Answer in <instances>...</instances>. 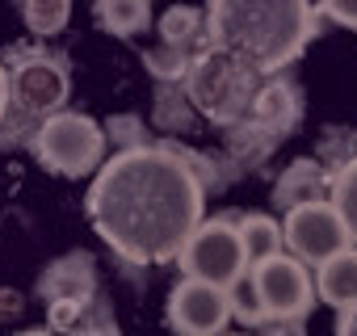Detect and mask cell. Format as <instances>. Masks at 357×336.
Segmentation results:
<instances>
[{
	"label": "cell",
	"instance_id": "1",
	"mask_svg": "<svg viewBox=\"0 0 357 336\" xmlns=\"http://www.w3.org/2000/svg\"><path fill=\"white\" fill-rule=\"evenodd\" d=\"M206 185L176 143H143L109 155L89 185L84 211L93 231L130 265L181 257L202 223Z\"/></svg>",
	"mask_w": 357,
	"mask_h": 336
},
{
	"label": "cell",
	"instance_id": "23",
	"mask_svg": "<svg viewBox=\"0 0 357 336\" xmlns=\"http://www.w3.org/2000/svg\"><path fill=\"white\" fill-rule=\"evenodd\" d=\"M105 135L118 139L122 151H126V147H143V143H151L143 118H135V114H114V118H105Z\"/></svg>",
	"mask_w": 357,
	"mask_h": 336
},
{
	"label": "cell",
	"instance_id": "14",
	"mask_svg": "<svg viewBox=\"0 0 357 336\" xmlns=\"http://www.w3.org/2000/svg\"><path fill=\"white\" fill-rule=\"evenodd\" d=\"M278 143H282V135H273L269 126L244 118V122L227 126V135H223V155L236 164V173H248V168H261V164L278 151Z\"/></svg>",
	"mask_w": 357,
	"mask_h": 336
},
{
	"label": "cell",
	"instance_id": "6",
	"mask_svg": "<svg viewBox=\"0 0 357 336\" xmlns=\"http://www.w3.org/2000/svg\"><path fill=\"white\" fill-rule=\"evenodd\" d=\"M248 294H252L257 323H294V319L311 315V307L319 298L307 265L298 257H286V252L248 269Z\"/></svg>",
	"mask_w": 357,
	"mask_h": 336
},
{
	"label": "cell",
	"instance_id": "19",
	"mask_svg": "<svg viewBox=\"0 0 357 336\" xmlns=\"http://www.w3.org/2000/svg\"><path fill=\"white\" fill-rule=\"evenodd\" d=\"M22 17L34 38H55L72 22V0H22Z\"/></svg>",
	"mask_w": 357,
	"mask_h": 336
},
{
	"label": "cell",
	"instance_id": "26",
	"mask_svg": "<svg viewBox=\"0 0 357 336\" xmlns=\"http://www.w3.org/2000/svg\"><path fill=\"white\" fill-rule=\"evenodd\" d=\"M336 336H357V307L340 311V323H336Z\"/></svg>",
	"mask_w": 357,
	"mask_h": 336
},
{
	"label": "cell",
	"instance_id": "20",
	"mask_svg": "<svg viewBox=\"0 0 357 336\" xmlns=\"http://www.w3.org/2000/svg\"><path fill=\"white\" fill-rule=\"evenodd\" d=\"M194 118H198V109L190 105L185 89H181V93H172V84H160V89H155V126H160V130L185 135V130L194 126Z\"/></svg>",
	"mask_w": 357,
	"mask_h": 336
},
{
	"label": "cell",
	"instance_id": "22",
	"mask_svg": "<svg viewBox=\"0 0 357 336\" xmlns=\"http://www.w3.org/2000/svg\"><path fill=\"white\" fill-rule=\"evenodd\" d=\"M353 155H357V130H328V135H324V143H319V155H315V160L328 168L332 177H336Z\"/></svg>",
	"mask_w": 357,
	"mask_h": 336
},
{
	"label": "cell",
	"instance_id": "5",
	"mask_svg": "<svg viewBox=\"0 0 357 336\" xmlns=\"http://www.w3.org/2000/svg\"><path fill=\"white\" fill-rule=\"evenodd\" d=\"M105 143H109V135L97 118L76 114V109H59L34 130L30 151L47 173L76 181V177H89L105 164Z\"/></svg>",
	"mask_w": 357,
	"mask_h": 336
},
{
	"label": "cell",
	"instance_id": "21",
	"mask_svg": "<svg viewBox=\"0 0 357 336\" xmlns=\"http://www.w3.org/2000/svg\"><path fill=\"white\" fill-rule=\"evenodd\" d=\"M328 202L336 206V215H340V223H344V231H349V244L357 248V155L332 177Z\"/></svg>",
	"mask_w": 357,
	"mask_h": 336
},
{
	"label": "cell",
	"instance_id": "7",
	"mask_svg": "<svg viewBox=\"0 0 357 336\" xmlns=\"http://www.w3.org/2000/svg\"><path fill=\"white\" fill-rule=\"evenodd\" d=\"M176 261H181V269L190 277H206V282H215L223 290H236L248 277L244 236H240V227L231 219H202Z\"/></svg>",
	"mask_w": 357,
	"mask_h": 336
},
{
	"label": "cell",
	"instance_id": "28",
	"mask_svg": "<svg viewBox=\"0 0 357 336\" xmlns=\"http://www.w3.org/2000/svg\"><path fill=\"white\" fill-rule=\"evenodd\" d=\"M17 336H55V332H51V328H47V332H43V328H30V332H17Z\"/></svg>",
	"mask_w": 357,
	"mask_h": 336
},
{
	"label": "cell",
	"instance_id": "29",
	"mask_svg": "<svg viewBox=\"0 0 357 336\" xmlns=\"http://www.w3.org/2000/svg\"><path fill=\"white\" fill-rule=\"evenodd\" d=\"M219 336H252V332H236V328H223Z\"/></svg>",
	"mask_w": 357,
	"mask_h": 336
},
{
	"label": "cell",
	"instance_id": "2",
	"mask_svg": "<svg viewBox=\"0 0 357 336\" xmlns=\"http://www.w3.org/2000/svg\"><path fill=\"white\" fill-rule=\"evenodd\" d=\"M206 38L273 76L315 38V0H206Z\"/></svg>",
	"mask_w": 357,
	"mask_h": 336
},
{
	"label": "cell",
	"instance_id": "11",
	"mask_svg": "<svg viewBox=\"0 0 357 336\" xmlns=\"http://www.w3.org/2000/svg\"><path fill=\"white\" fill-rule=\"evenodd\" d=\"M47 323L55 336H118L114 307L97 290L89 298H68V303H47Z\"/></svg>",
	"mask_w": 357,
	"mask_h": 336
},
{
	"label": "cell",
	"instance_id": "25",
	"mask_svg": "<svg viewBox=\"0 0 357 336\" xmlns=\"http://www.w3.org/2000/svg\"><path fill=\"white\" fill-rule=\"evenodd\" d=\"M9 101H13V93H9V68H5V59H0V126H5V118H9Z\"/></svg>",
	"mask_w": 357,
	"mask_h": 336
},
{
	"label": "cell",
	"instance_id": "27",
	"mask_svg": "<svg viewBox=\"0 0 357 336\" xmlns=\"http://www.w3.org/2000/svg\"><path fill=\"white\" fill-rule=\"evenodd\" d=\"M269 336H298V328L294 323H278V328H269Z\"/></svg>",
	"mask_w": 357,
	"mask_h": 336
},
{
	"label": "cell",
	"instance_id": "16",
	"mask_svg": "<svg viewBox=\"0 0 357 336\" xmlns=\"http://www.w3.org/2000/svg\"><path fill=\"white\" fill-rule=\"evenodd\" d=\"M155 30H160V47H168V51H181V55H198L211 38H206V9H194V5H172L160 22H155Z\"/></svg>",
	"mask_w": 357,
	"mask_h": 336
},
{
	"label": "cell",
	"instance_id": "9",
	"mask_svg": "<svg viewBox=\"0 0 357 336\" xmlns=\"http://www.w3.org/2000/svg\"><path fill=\"white\" fill-rule=\"evenodd\" d=\"M282 236H286L290 257H298L303 265H324L328 257L349 248V231H344V223H340L332 202H311V206L286 211Z\"/></svg>",
	"mask_w": 357,
	"mask_h": 336
},
{
	"label": "cell",
	"instance_id": "8",
	"mask_svg": "<svg viewBox=\"0 0 357 336\" xmlns=\"http://www.w3.org/2000/svg\"><path fill=\"white\" fill-rule=\"evenodd\" d=\"M236 303L231 290L206 282V277H181L168 290V328L176 336H219L231 319Z\"/></svg>",
	"mask_w": 357,
	"mask_h": 336
},
{
	"label": "cell",
	"instance_id": "12",
	"mask_svg": "<svg viewBox=\"0 0 357 336\" xmlns=\"http://www.w3.org/2000/svg\"><path fill=\"white\" fill-rule=\"evenodd\" d=\"M89 294H97V261L84 248L51 261L38 277V298L43 303H68V298H89Z\"/></svg>",
	"mask_w": 357,
	"mask_h": 336
},
{
	"label": "cell",
	"instance_id": "15",
	"mask_svg": "<svg viewBox=\"0 0 357 336\" xmlns=\"http://www.w3.org/2000/svg\"><path fill=\"white\" fill-rule=\"evenodd\" d=\"M315 290H319V303L336 311L357 307V248H340L336 257L315 265Z\"/></svg>",
	"mask_w": 357,
	"mask_h": 336
},
{
	"label": "cell",
	"instance_id": "13",
	"mask_svg": "<svg viewBox=\"0 0 357 336\" xmlns=\"http://www.w3.org/2000/svg\"><path fill=\"white\" fill-rule=\"evenodd\" d=\"M328 194H332V173L315 155H307V160H294L282 168V177L273 185V206L286 215V211H298L311 202H328Z\"/></svg>",
	"mask_w": 357,
	"mask_h": 336
},
{
	"label": "cell",
	"instance_id": "4",
	"mask_svg": "<svg viewBox=\"0 0 357 336\" xmlns=\"http://www.w3.org/2000/svg\"><path fill=\"white\" fill-rule=\"evenodd\" d=\"M9 118L5 126L13 122H47L51 114L68 109V97H72V76H68V59L51 55V51H26V47H13L9 59ZM0 126V130H5Z\"/></svg>",
	"mask_w": 357,
	"mask_h": 336
},
{
	"label": "cell",
	"instance_id": "18",
	"mask_svg": "<svg viewBox=\"0 0 357 336\" xmlns=\"http://www.w3.org/2000/svg\"><path fill=\"white\" fill-rule=\"evenodd\" d=\"M236 227H240V236H244L248 269H252V265H261V261H269V257H278V252L286 248V236H282V227H278L269 215H261V211L244 215Z\"/></svg>",
	"mask_w": 357,
	"mask_h": 336
},
{
	"label": "cell",
	"instance_id": "3",
	"mask_svg": "<svg viewBox=\"0 0 357 336\" xmlns=\"http://www.w3.org/2000/svg\"><path fill=\"white\" fill-rule=\"evenodd\" d=\"M261 84H265V72H257L240 55H231L223 47H211V43L194 55V63L181 80L190 105L223 130L252 114V101H257Z\"/></svg>",
	"mask_w": 357,
	"mask_h": 336
},
{
	"label": "cell",
	"instance_id": "10",
	"mask_svg": "<svg viewBox=\"0 0 357 336\" xmlns=\"http://www.w3.org/2000/svg\"><path fill=\"white\" fill-rule=\"evenodd\" d=\"M303 109H307V97H303V89L286 76V72H273V76H265V84H261V93H257V101H252V122H261V126H269L273 135H294L298 130V122H303Z\"/></svg>",
	"mask_w": 357,
	"mask_h": 336
},
{
	"label": "cell",
	"instance_id": "17",
	"mask_svg": "<svg viewBox=\"0 0 357 336\" xmlns=\"http://www.w3.org/2000/svg\"><path fill=\"white\" fill-rule=\"evenodd\" d=\"M93 22L114 38H135L151 26V0H93Z\"/></svg>",
	"mask_w": 357,
	"mask_h": 336
},
{
	"label": "cell",
	"instance_id": "24",
	"mask_svg": "<svg viewBox=\"0 0 357 336\" xmlns=\"http://www.w3.org/2000/svg\"><path fill=\"white\" fill-rule=\"evenodd\" d=\"M319 13L357 34V0H319Z\"/></svg>",
	"mask_w": 357,
	"mask_h": 336
}]
</instances>
